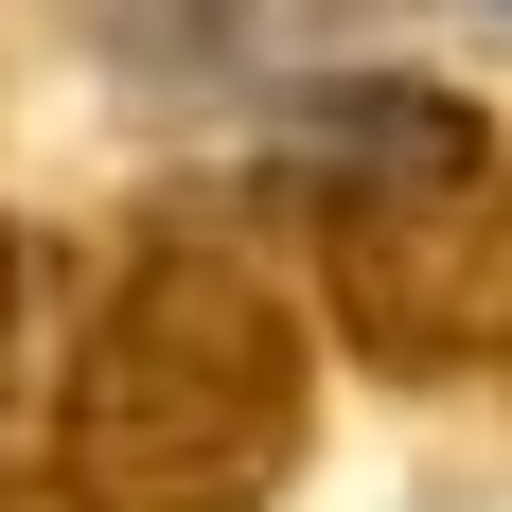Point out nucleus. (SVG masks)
Instances as JSON below:
<instances>
[{
	"label": "nucleus",
	"instance_id": "nucleus-3",
	"mask_svg": "<svg viewBox=\"0 0 512 512\" xmlns=\"http://www.w3.org/2000/svg\"><path fill=\"white\" fill-rule=\"evenodd\" d=\"M0 371H18V230H0Z\"/></svg>",
	"mask_w": 512,
	"mask_h": 512
},
{
	"label": "nucleus",
	"instance_id": "nucleus-1",
	"mask_svg": "<svg viewBox=\"0 0 512 512\" xmlns=\"http://www.w3.org/2000/svg\"><path fill=\"white\" fill-rule=\"evenodd\" d=\"M318 460V318L230 230H142L53 371V512H265Z\"/></svg>",
	"mask_w": 512,
	"mask_h": 512
},
{
	"label": "nucleus",
	"instance_id": "nucleus-2",
	"mask_svg": "<svg viewBox=\"0 0 512 512\" xmlns=\"http://www.w3.org/2000/svg\"><path fill=\"white\" fill-rule=\"evenodd\" d=\"M318 336L389 389H460L512 354V124L442 71H371L283 159Z\"/></svg>",
	"mask_w": 512,
	"mask_h": 512
}]
</instances>
